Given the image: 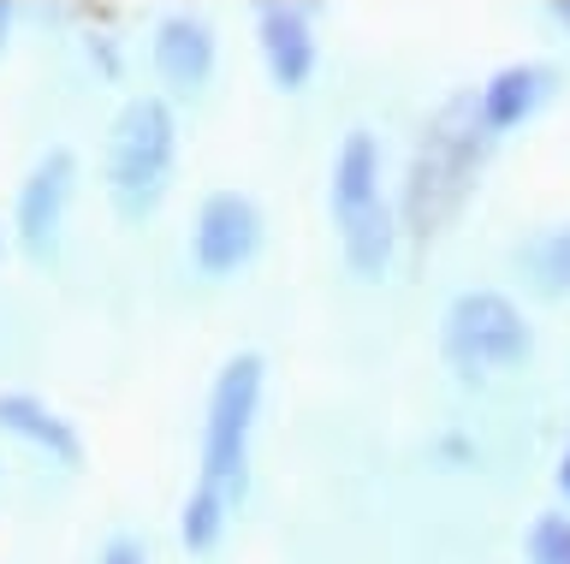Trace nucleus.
Listing matches in <instances>:
<instances>
[{
	"label": "nucleus",
	"instance_id": "f257e3e1",
	"mask_svg": "<svg viewBox=\"0 0 570 564\" xmlns=\"http://www.w3.org/2000/svg\"><path fill=\"white\" fill-rule=\"evenodd\" d=\"M488 144H493V131L481 126L475 96H452L434 119H428L416 161H410V179H404V220L422 244L463 208L481 161H488Z\"/></svg>",
	"mask_w": 570,
	"mask_h": 564
},
{
	"label": "nucleus",
	"instance_id": "f03ea898",
	"mask_svg": "<svg viewBox=\"0 0 570 564\" xmlns=\"http://www.w3.org/2000/svg\"><path fill=\"white\" fill-rule=\"evenodd\" d=\"M173 149H178V126L167 101L160 96L125 101V113L114 119V155H107V185H114V202L125 220L155 215V202L167 197Z\"/></svg>",
	"mask_w": 570,
	"mask_h": 564
},
{
	"label": "nucleus",
	"instance_id": "7ed1b4c3",
	"mask_svg": "<svg viewBox=\"0 0 570 564\" xmlns=\"http://www.w3.org/2000/svg\"><path fill=\"white\" fill-rule=\"evenodd\" d=\"M262 404V357L238 350L208 393V428H203V487H214L226 505L244 499L249 487V428Z\"/></svg>",
	"mask_w": 570,
	"mask_h": 564
},
{
	"label": "nucleus",
	"instance_id": "20e7f679",
	"mask_svg": "<svg viewBox=\"0 0 570 564\" xmlns=\"http://www.w3.org/2000/svg\"><path fill=\"white\" fill-rule=\"evenodd\" d=\"M529 321L511 297L499 291H463L445 309V357L463 375H493V368H511L529 357Z\"/></svg>",
	"mask_w": 570,
	"mask_h": 564
},
{
	"label": "nucleus",
	"instance_id": "39448f33",
	"mask_svg": "<svg viewBox=\"0 0 570 564\" xmlns=\"http://www.w3.org/2000/svg\"><path fill=\"white\" fill-rule=\"evenodd\" d=\"M71 185H78V155L71 149H48L30 167L24 190H18V244H24L30 261H53V250H60V220H66Z\"/></svg>",
	"mask_w": 570,
	"mask_h": 564
},
{
	"label": "nucleus",
	"instance_id": "423d86ee",
	"mask_svg": "<svg viewBox=\"0 0 570 564\" xmlns=\"http://www.w3.org/2000/svg\"><path fill=\"white\" fill-rule=\"evenodd\" d=\"M262 244V215L256 202L238 197V190H214L196 215V232H190V256L203 274H238Z\"/></svg>",
	"mask_w": 570,
	"mask_h": 564
},
{
	"label": "nucleus",
	"instance_id": "0eeeda50",
	"mask_svg": "<svg viewBox=\"0 0 570 564\" xmlns=\"http://www.w3.org/2000/svg\"><path fill=\"white\" fill-rule=\"evenodd\" d=\"M256 30H262V60H267V78L279 90H303L315 72V30H309V7H292V0H267L256 12Z\"/></svg>",
	"mask_w": 570,
	"mask_h": 564
},
{
	"label": "nucleus",
	"instance_id": "6e6552de",
	"mask_svg": "<svg viewBox=\"0 0 570 564\" xmlns=\"http://www.w3.org/2000/svg\"><path fill=\"white\" fill-rule=\"evenodd\" d=\"M155 72L173 90H203L214 72V30L196 12H167L155 30Z\"/></svg>",
	"mask_w": 570,
	"mask_h": 564
},
{
	"label": "nucleus",
	"instance_id": "1a4fd4ad",
	"mask_svg": "<svg viewBox=\"0 0 570 564\" xmlns=\"http://www.w3.org/2000/svg\"><path fill=\"white\" fill-rule=\"evenodd\" d=\"M0 428H7L12 439H24V446H36V452H48L53 464H66V469L83 464L78 428H71L66 416H53L48 404L30 398V393H0Z\"/></svg>",
	"mask_w": 570,
	"mask_h": 564
},
{
	"label": "nucleus",
	"instance_id": "9d476101",
	"mask_svg": "<svg viewBox=\"0 0 570 564\" xmlns=\"http://www.w3.org/2000/svg\"><path fill=\"white\" fill-rule=\"evenodd\" d=\"M552 96V66L529 60V66H505V72H493L488 83H481V126H488L493 137L523 126V119L541 108V101Z\"/></svg>",
	"mask_w": 570,
	"mask_h": 564
},
{
	"label": "nucleus",
	"instance_id": "9b49d317",
	"mask_svg": "<svg viewBox=\"0 0 570 564\" xmlns=\"http://www.w3.org/2000/svg\"><path fill=\"white\" fill-rule=\"evenodd\" d=\"M374 202H381V149H374L368 131H351L333 161V220L345 226L351 215H363Z\"/></svg>",
	"mask_w": 570,
	"mask_h": 564
},
{
	"label": "nucleus",
	"instance_id": "f8f14e48",
	"mask_svg": "<svg viewBox=\"0 0 570 564\" xmlns=\"http://www.w3.org/2000/svg\"><path fill=\"white\" fill-rule=\"evenodd\" d=\"M338 238H345V261L363 279H381L386 261H392V244H399V226H392V208L374 202L363 208V215H351L345 226H338Z\"/></svg>",
	"mask_w": 570,
	"mask_h": 564
},
{
	"label": "nucleus",
	"instance_id": "ddd939ff",
	"mask_svg": "<svg viewBox=\"0 0 570 564\" xmlns=\"http://www.w3.org/2000/svg\"><path fill=\"white\" fill-rule=\"evenodd\" d=\"M226 499L214 487H196L190 499H185V511H178V541L190 546V553H214L220 546V528H226Z\"/></svg>",
	"mask_w": 570,
	"mask_h": 564
},
{
	"label": "nucleus",
	"instance_id": "4468645a",
	"mask_svg": "<svg viewBox=\"0 0 570 564\" xmlns=\"http://www.w3.org/2000/svg\"><path fill=\"white\" fill-rule=\"evenodd\" d=\"M529 268H534V279H541V291H564L570 286V226H559V232H547L541 244H534Z\"/></svg>",
	"mask_w": 570,
	"mask_h": 564
},
{
	"label": "nucleus",
	"instance_id": "2eb2a0df",
	"mask_svg": "<svg viewBox=\"0 0 570 564\" xmlns=\"http://www.w3.org/2000/svg\"><path fill=\"white\" fill-rule=\"evenodd\" d=\"M529 564H570V517H541L529 528Z\"/></svg>",
	"mask_w": 570,
	"mask_h": 564
},
{
	"label": "nucleus",
	"instance_id": "dca6fc26",
	"mask_svg": "<svg viewBox=\"0 0 570 564\" xmlns=\"http://www.w3.org/2000/svg\"><path fill=\"white\" fill-rule=\"evenodd\" d=\"M96 564H149V553H142V541H131V535H114L101 546V558Z\"/></svg>",
	"mask_w": 570,
	"mask_h": 564
},
{
	"label": "nucleus",
	"instance_id": "f3484780",
	"mask_svg": "<svg viewBox=\"0 0 570 564\" xmlns=\"http://www.w3.org/2000/svg\"><path fill=\"white\" fill-rule=\"evenodd\" d=\"M7 30H12V7L0 0V55H7Z\"/></svg>",
	"mask_w": 570,
	"mask_h": 564
},
{
	"label": "nucleus",
	"instance_id": "a211bd4d",
	"mask_svg": "<svg viewBox=\"0 0 570 564\" xmlns=\"http://www.w3.org/2000/svg\"><path fill=\"white\" fill-rule=\"evenodd\" d=\"M552 19H559V24L570 30V0H559V7H552Z\"/></svg>",
	"mask_w": 570,
	"mask_h": 564
},
{
	"label": "nucleus",
	"instance_id": "6ab92c4d",
	"mask_svg": "<svg viewBox=\"0 0 570 564\" xmlns=\"http://www.w3.org/2000/svg\"><path fill=\"white\" fill-rule=\"evenodd\" d=\"M559 487L570 493V452H564V464H559Z\"/></svg>",
	"mask_w": 570,
	"mask_h": 564
}]
</instances>
